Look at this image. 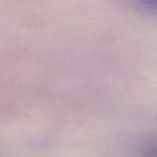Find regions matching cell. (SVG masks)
I'll return each mask as SVG.
<instances>
[{
    "instance_id": "1",
    "label": "cell",
    "mask_w": 157,
    "mask_h": 157,
    "mask_svg": "<svg viewBox=\"0 0 157 157\" xmlns=\"http://www.w3.org/2000/svg\"><path fill=\"white\" fill-rule=\"evenodd\" d=\"M139 2H142L145 6H147V7L157 11V0H139Z\"/></svg>"
},
{
    "instance_id": "2",
    "label": "cell",
    "mask_w": 157,
    "mask_h": 157,
    "mask_svg": "<svg viewBox=\"0 0 157 157\" xmlns=\"http://www.w3.org/2000/svg\"><path fill=\"white\" fill-rule=\"evenodd\" d=\"M149 155H155V156H157V146H156L153 150H150V152H149Z\"/></svg>"
}]
</instances>
